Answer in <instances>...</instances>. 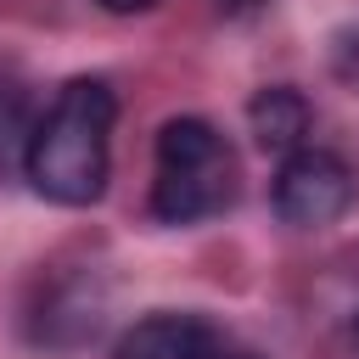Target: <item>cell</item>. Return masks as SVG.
<instances>
[{
    "mask_svg": "<svg viewBox=\"0 0 359 359\" xmlns=\"http://www.w3.org/2000/svg\"><path fill=\"white\" fill-rule=\"evenodd\" d=\"M353 202V168L325 146H297L275 174V213L297 230H320L342 219Z\"/></svg>",
    "mask_w": 359,
    "mask_h": 359,
    "instance_id": "cell-3",
    "label": "cell"
},
{
    "mask_svg": "<svg viewBox=\"0 0 359 359\" xmlns=\"http://www.w3.org/2000/svg\"><path fill=\"white\" fill-rule=\"evenodd\" d=\"M236 202V151L208 118H168L157 129L151 213L163 224H196Z\"/></svg>",
    "mask_w": 359,
    "mask_h": 359,
    "instance_id": "cell-2",
    "label": "cell"
},
{
    "mask_svg": "<svg viewBox=\"0 0 359 359\" xmlns=\"http://www.w3.org/2000/svg\"><path fill=\"white\" fill-rule=\"evenodd\" d=\"M247 123H252V140L275 157H292L309 135V101L292 90V84H269L247 101Z\"/></svg>",
    "mask_w": 359,
    "mask_h": 359,
    "instance_id": "cell-5",
    "label": "cell"
},
{
    "mask_svg": "<svg viewBox=\"0 0 359 359\" xmlns=\"http://www.w3.org/2000/svg\"><path fill=\"white\" fill-rule=\"evenodd\" d=\"M331 67H337V79H342V84H353V90H359V28L337 39V56H331Z\"/></svg>",
    "mask_w": 359,
    "mask_h": 359,
    "instance_id": "cell-6",
    "label": "cell"
},
{
    "mask_svg": "<svg viewBox=\"0 0 359 359\" xmlns=\"http://www.w3.org/2000/svg\"><path fill=\"white\" fill-rule=\"evenodd\" d=\"M112 118H118V95L107 79L62 84L50 112L34 123V135L22 146L28 185L62 208L101 202L107 174H112Z\"/></svg>",
    "mask_w": 359,
    "mask_h": 359,
    "instance_id": "cell-1",
    "label": "cell"
},
{
    "mask_svg": "<svg viewBox=\"0 0 359 359\" xmlns=\"http://www.w3.org/2000/svg\"><path fill=\"white\" fill-rule=\"evenodd\" d=\"M219 359H258L252 348H230V342H219Z\"/></svg>",
    "mask_w": 359,
    "mask_h": 359,
    "instance_id": "cell-9",
    "label": "cell"
},
{
    "mask_svg": "<svg viewBox=\"0 0 359 359\" xmlns=\"http://www.w3.org/2000/svg\"><path fill=\"white\" fill-rule=\"evenodd\" d=\"M101 11H118V17H135V11H151L157 0H95Z\"/></svg>",
    "mask_w": 359,
    "mask_h": 359,
    "instance_id": "cell-7",
    "label": "cell"
},
{
    "mask_svg": "<svg viewBox=\"0 0 359 359\" xmlns=\"http://www.w3.org/2000/svg\"><path fill=\"white\" fill-rule=\"evenodd\" d=\"M213 6H219V11H224V17H241V11H258V6H264V0H213Z\"/></svg>",
    "mask_w": 359,
    "mask_h": 359,
    "instance_id": "cell-8",
    "label": "cell"
},
{
    "mask_svg": "<svg viewBox=\"0 0 359 359\" xmlns=\"http://www.w3.org/2000/svg\"><path fill=\"white\" fill-rule=\"evenodd\" d=\"M353 337H359V320H353Z\"/></svg>",
    "mask_w": 359,
    "mask_h": 359,
    "instance_id": "cell-10",
    "label": "cell"
},
{
    "mask_svg": "<svg viewBox=\"0 0 359 359\" xmlns=\"http://www.w3.org/2000/svg\"><path fill=\"white\" fill-rule=\"evenodd\" d=\"M118 359H219V331L196 314H146L123 331Z\"/></svg>",
    "mask_w": 359,
    "mask_h": 359,
    "instance_id": "cell-4",
    "label": "cell"
}]
</instances>
